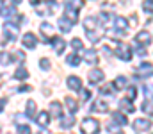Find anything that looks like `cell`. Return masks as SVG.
Masks as SVG:
<instances>
[{
    "label": "cell",
    "instance_id": "1",
    "mask_svg": "<svg viewBox=\"0 0 153 134\" xmlns=\"http://www.w3.org/2000/svg\"><path fill=\"white\" fill-rule=\"evenodd\" d=\"M18 32H20L18 23H14V22L7 20V22L4 23V45L7 43L9 40H14V38L18 36Z\"/></svg>",
    "mask_w": 153,
    "mask_h": 134
},
{
    "label": "cell",
    "instance_id": "2",
    "mask_svg": "<svg viewBox=\"0 0 153 134\" xmlns=\"http://www.w3.org/2000/svg\"><path fill=\"white\" fill-rule=\"evenodd\" d=\"M80 131L85 133V134L98 133V131H100V124H98V120H94V118H85V120L82 122V125H80Z\"/></svg>",
    "mask_w": 153,
    "mask_h": 134
},
{
    "label": "cell",
    "instance_id": "3",
    "mask_svg": "<svg viewBox=\"0 0 153 134\" xmlns=\"http://www.w3.org/2000/svg\"><path fill=\"white\" fill-rule=\"evenodd\" d=\"M132 129H134L135 133H146V131L152 129V122H150L148 118H137V120H134Z\"/></svg>",
    "mask_w": 153,
    "mask_h": 134
},
{
    "label": "cell",
    "instance_id": "4",
    "mask_svg": "<svg viewBox=\"0 0 153 134\" xmlns=\"http://www.w3.org/2000/svg\"><path fill=\"white\" fill-rule=\"evenodd\" d=\"M116 54H117V57H119L121 61H130V59H132V48H130L128 45H125V43L117 45Z\"/></svg>",
    "mask_w": 153,
    "mask_h": 134
},
{
    "label": "cell",
    "instance_id": "5",
    "mask_svg": "<svg viewBox=\"0 0 153 134\" xmlns=\"http://www.w3.org/2000/svg\"><path fill=\"white\" fill-rule=\"evenodd\" d=\"M135 73H137L139 77H152L153 75V64H150V63L139 64V66L135 68Z\"/></svg>",
    "mask_w": 153,
    "mask_h": 134
},
{
    "label": "cell",
    "instance_id": "6",
    "mask_svg": "<svg viewBox=\"0 0 153 134\" xmlns=\"http://www.w3.org/2000/svg\"><path fill=\"white\" fill-rule=\"evenodd\" d=\"M64 18H68L71 23H76V20H78V9L68 4V5L64 7Z\"/></svg>",
    "mask_w": 153,
    "mask_h": 134
},
{
    "label": "cell",
    "instance_id": "7",
    "mask_svg": "<svg viewBox=\"0 0 153 134\" xmlns=\"http://www.w3.org/2000/svg\"><path fill=\"white\" fill-rule=\"evenodd\" d=\"M0 16L5 20H11V18H16V9H14V5H2L0 7Z\"/></svg>",
    "mask_w": 153,
    "mask_h": 134
},
{
    "label": "cell",
    "instance_id": "8",
    "mask_svg": "<svg viewBox=\"0 0 153 134\" xmlns=\"http://www.w3.org/2000/svg\"><path fill=\"white\" fill-rule=\"evenodd\" d=\"M22 43H23V46H27V48H36L38 40H36V36L32 32H25L23 38H22Z\"/></svg>",
    "mask_w": 153,
    "mask_h": 134
},
{
    "label": "cell",
    "instance_id": "9",
    "mask_svg": "<svg viewBox=\"0 0 153 134\" xmlns=\"http://www.w3.org/2000/svg\"><path fill=\"white\" fill-rule=\"evenodd\" d=\"M134 41L137 45H144V46H148L150 41H152V36H150V32H146V31H143V32H139V34H135V38H134Z\"/></svg>",
    "mask_w": 153,
    "mask_h": 134
},
{
    "label": "cell",
    "instance_id": "10",
    "mask_svg": "<svg viewBox=\"0 0 153 134\" xmlns=\"http://www.w3.org/2000/svg\"><path fill=\"white\" fill-rule=\"evenodd\" d=\"M48 113H50L52 118H61V116H62V104H59V102H52Z\"/></svg>",
    "mask_w": 153,
    "mask_h": 134
},
{
    "label": "cell",
    "instance_id": "11",
    "mask_svg": "<svg viewBox=\"0 0 153 134\" xmlns=\"http://www.w3.org/2000/svg\"><path fill=\"white\" fill-rule=\"evenodd\" d=\"M103 77H105V73H103L102 70H98V68L89 72V82H91V84H96V82L103 81Z\"/></svg>",
    "mask_w": 153,
    "mask_h": 134
},
{
    "label": "cell",
    "instance_id": "12",
    "mask_svg": "<svg viewBox=\"0 0 153 134\" xmlns=\"http://www.w3.org/2000/svg\"><path fill=\"white\" fill-rule=\"evenodd\" d=\"M50 43L53 45V48H55V52H57V54H62V50L66 48V43H64V41H62V38H59V36L50 38Z\"/></svg>",
    "mask_w": 153,
    "mask_h": 134
},
{
    "label": "cell",
    "instance_id": "13",
    "mask_svg": "<svg viewBox=\"0 0 153 134\" xmlns=\"http://www.w3.org/2000/svg\"><path fill=\"white\" fill-rule=\"evenodd\" d=\"M91 111H93V113H107V111H109V106H107V102H103V100H96V102L91 106Z\"/></svg>",
    "mask_w": 153,
    "mask_h": 134
},
{
    "label": "cell",
    "instance_id": "14",
    "mask_svg": "<svg viewBox=\"0 0 153 134\" xmlns=\"http://www.w3.org/2000/svg\"><path fill=\"white\" fill-rule=\"evenodd\" d=\"M36 122H38L39 127H48L50 125V113H46V111H43V113H39L38 118H36Z\"/></svg>",
    "mask_w": 153,
    "mask_h": 134
},
{
    "label": "cell",
    "instance_id": "15",
    "mask_svg": "<svg viewBox=\"0 0 153 134\" xmlns=\"http://www.w3.org/2000/svg\"><path fill=\"white\" fill-rule=\"evenodd\" d=\"M68 88L73 89V91H80L82 89V81L78 77H75V75H70L68 77Z\"/></svg>",
    "mask_w": 153,
    "mask_h": 134
},
{
    "label": "cell",
    "instance_id": "16",
    "mask_svg": "<svg viewBox=\"0 0 153 134\" xmlns=\"http://www.w3.org/2000/svg\"><path fill=\"white\" fill-rule=\"evenodd\" d=\"M84 59H85V63H89V64H96V63H98V54H96V50H84Z\"/></svg>",
    "mask_w": 153,
    "mask_h": 134
},
{
    "label": "cell",
    "instance_id": "17",
    "mask_svg": "<svg viewBox=\"0 0 153 134\" xmlns=\"http://www.w3.org/2000/svg\"><path fill=\"white\" fill-rule=\"evenodd\" d=\"M64 102H66V107H68V111H70L71 115H75L76 111H78V104H76V100L73 97H66Z\"/></svg>",
    "mask_w": 153,
    "mask_h": 134
},
{
    "label": "cell",
    "instance_id": "18",
    "mask_svg": "<svg viewBox=\"0 0 153 134\" xmlns=\"http://www.w3.org/2000/svg\"><path fill=\"white\" fill-rule=\"evenodd\" d=\"M119 109H123V111H126V113H134L135 111V107H134V104L130 102V98L126 97V98H123L121 102H119Z\"/></svg>",
    "mask_w": 153,
    "mask_h": 134
},
{
    "label": "cell",
    "instance_id": "19",
    "mask_svg": "<svg viewBox=\"0 0 153 134\" xmlns=\"http://www.w3.org/2000/svg\"><path fill=\"white\" fill-rule=\"evenodd\" d=\"M114 25L117 31H121V34H126V29H128V22L125 18H116L114 20Z\"/></svg>",
    "mask_w": 153,
    "mask_h": 134
},
{
    "label": "cell",
    "instance_id": "20",
    "mask_svg": "<svg viewBox=\"0 0 153 134\" xmlns=\"http://www.w3.org/2000/svg\"><path fill=\"white\" fill-rule=\"evenodd\" d=\"M112 120H114L116 124H119L121 127H125V125L128 124V120L125 118V115H123V113H117V111H116V113H112Z\"/></svg>",
    "mask_w": 153,
    "mask_h": 134
},
{
    "label": "cell",
    "instance_id": "21",
    "mask_svg": "<svg viewBox=\"0 0 153 134\" xmlns=\"http://www.w3.org/2000/svg\"><path fill=\"white\" fill-rule=\"evenodd\" d=\"M71 25H73V23H71L68 18H61V20H59V29H61L62 32H70V31H71Z\"/></svg>",
    "mask_w": 153,
    "mask_h": 134
},
{
    "label": "cell",
    "instance_id": "22",
    "mask_svg": "<svg viewBox=\"0 0 153 134\" xmlns=\"http://www.w3.org/2000/svg\"><path fill=\"white\" fill-rule=\"evenodd\" d=\"M34 115H36V102L34 100H29L27 102V116L30 120H34Z\"/></svg>",
    "mask_w": 153,
    "mask_h": 134
},
{
    "label": "cell",
    "instance_id": "23",
    "mask_svg": "<svg viewBox=\"0 0 153 134\" xmlns=\"http://www.w3.org/2000/svg\"><path fill=\"white\" fill-rule=\"evenodd\" d=\"M14 77H16L18 81H25V79L29 77V72H27V70H25V68L22 66V68H18V70H16V73H14Z\"/></svg>",
    "mask_w": 153,
    "mask_h": 134
},
{
    "label": "cell",
    "instance_id": "24",
    "mask_svg": "<svg viewBox=\"0 0 153 134\" xmlns=\"http://www.w3.org/2000/svg\"><path fill=\"white\" fill-rule=\"evenodd\" d=\"M66 61H68V64H71V66H78V64H80V57H78L76 54H70V55L66 57Z\"/></svg>",
    "mask_w": 153,
    "mask_h": 134
},
{
    "label": "cell",
    "instance_id": "25",
    "mask_svg": "<svg viewBox=\"0 0 153 134\" xmlns=\"http://www.w3.org/2000/svg\"><path fill=\"white\" fill-rule=\"evenodd\" d=\"M112 86H114V88H117V89H123L125 86H126V77L119 75V77L114 81V84H112Z\"/></svg>",
    "mask_w": 153,
    "mask_h": 134
},
{
    "label": "cell",
    "instance_id": "26",
    "mask_svg": "<svg viewBox=\"0 0 153 134\" xmlns=\"http://www.w3.org/2000/svg\"><path fill=\"white\" fill-rule=\"evenodd\" d=\"M84 27H85V31H93L94 27H96V20L94 18H85V22H84Z\"/></svg>",
    "mask_w": 153,
    "mask_h": 134
},
{
    "label": "cell",
    "instance_id": "27",
    "mask_svg": "<svg viewBox=\"0 0 153 134\" xmlns=\"http://www.w3.org/2000/svg\"><path fill=\"white\" fill-rule=\"evenodd\" d=\"M73 124H75V118H73V115H71V116H68L66 120H62V122H61V127H62V129H70Z\"/></svg>",
    "mask_w": 153,
    "mask_h": 134
},
{
    "label": "cell",
    "instance_id": "28",
    "mask_svg": "<svg viewBox=\"0 0 153 134\" xmlns=\"http://www.w3.org/2000/svg\"><path fill=\"white\" fill-rule=\"evenodd\" d=\"M143 111H144V113H148L150 116H153V104L150 102V100H146V102L143 104Z\"/></svg>",
    "mask_w": 153,
    "mask_h": 134
},
{
    "label": "cell",
    "instance_id": "29",
    "mask_svg": "<svg viewBox=\"0 0 153 134\" xmlns=\"http://www.w3.org/2000/svg\"><path fill=\"white\" fill-rule=\"evenodd\" d=\"M11 59H13V57H11L9 54H4V52L0 54V64H11V63H13Z\"/></svg>",
    "mask_w": 153,
    "mask_h": 134
},
{
    "label": "cell",
    "instance_id": "30",
    "mask_svg": "<svg viewBox=\"0 0 153 134\" xmlns=\"http://www.w3.org/2000/svg\"><path fill=\"white\" fill-rule=\"evenodd\" d=\"M143 7H144V11H146L148 14H152V13H153V0H144Z\"/></svg>",
    "mask_w": 153,
    "mask_h": 134
},
{
    "label": "cell",
    "instance_id": "31",
    "mask_svg": "<svg viewBox=\"0 0 153 134\" xmlns=\"http://www.w3.org/2000/svg\"><path fill=\"white\" fill-rule=\"evenodd\" d=\"M41 31H43V34H50V32H53V27L45 22V23H41Z\"/></svg>",
    "mask_w": 153,
    "mask_h": 134
},
{
    "label": "cell",
    "instance_id": "32",
    "mask_svg": "<svg viewBox=\"0 0 153 134\" xmlns=\"http://www.w3.org/2000/svg\"><path fill=\"white\" fill-rule=\"evenodd\" d=\"M71 46H73L75 50H82V40H78V38H73V40H71Z\"/></svg>",
    "mask_w": 153,
    "mask_h": 134
},
{
    "label": "cell",
    "instance_id": "33",
    "mask_svg": "<svg viewBox=\"0 0 153 134\" xmlns=\"http://www.w3.org/2000/svg\"><path fill=\"white\" fill-rule=\"evenodd\" d=\"M100 93H102V95H111V93H112V86H111V84L102 86V88H100Z\"/></svg>",
    "mask_w": 153,
    "mask_h": 134
},
{
    "label": "cell",
    "instance_id": "34",
    "mask_svg": "<svg viewBox=\"0 0 153 134\" xmlns=\"http://www.w3.org/2000/svg\"><path fill=\"white\" fill-rule=\"evenodd\" d=\"M126 95H128V98H130V100H134V98L137 97V89H135V88H128Z\"/></svg>",
    "mask_w": 153,
    "mask_h": 134
},
{
    "label": "cell",
    "instance_id": "35",
    "mask_svg": "<svg viewBox=\"0 0 153 134\" xmlns=\"http://www.w3.org/2000/svg\"><path fill=\"white\" fill-rule=\"evenodd\" d=\"M80 91H82V98H84V100H89V98H91V95H93V93H91V89H80Z\"/></svg>",
    "mask_w": 153,
    "mask_h": 134
},
{
    "label": "cell",
    "instance_id": "36",
    "mask_svg": "<svg viewBox=\"0 0 153 134\" xmlns=\"http://www.w3.org/2000/svg\"><path fill=\"white\" fill-rule=\"evenodd\" d=\"M18 133L29 134V133H30V127H29V125H20V124H18Z\"/></svg>",
    "mask_w": 153,
    "mask_h": 134
},
{
    "label": "cell",
    "instance_id": "37",
    "mask_svg": "<svg viewBox=\"0 0 153 134\" xmlns=\"http://www.w3.org/2000/svg\"><path fill=\"white\" fill-rule=\"evenodd\" d=\"M107 129H109L111 133H119V131H121V125H119V124H117V125H114V124H111V125H109Z\"/></svg>",
    "mask_w": 153,
    "mask_h": 134
},
{
    "label": "cell",
    "instance_id": "38",
    "mask_svg": "<svg viewBox=\"0 0 153 134\" xmlns=\"http://www.w3.org/2000/svg\"><path fill=\"white\" fill-rule=\"evenodd\" d=\"M70 5H73V7H76V9H80V7L84 5V0H71Z\"/></svg>",
    "mask_w": 153,
    "mask_h": 134
},
{
    "label": "cell",
    "instance_id": "39",
    "mask_svg": "<svg viewBox=\"0 0 153 134\" xmlns=\"http://www.w3.org/2000/svg\"><path fill=\"white\" fill-rule=\"evenodd\" d=\"M39 64H41V68H43V70H48V68H50L48 59H41V63H39Z\"/></svg>",
    "mask_w": 153,
    "mask_h": 134
},
{
    "label": "cell",
    "instance_id": "40",
    "mask_svg": "<svg viewBox=\"0 0 153 134\" xmlns=\"http://www.w3.org/2000/svg\"><path fill=\"white\" fill-rule=\"evenodd\" d=\"M30 86H20V88H18V91H22V93H27V91H30Z\"/></svg>",
    "mask_w": 153,
    "mask_h": 134
},
{
    "label": "cell",
    "instance_id": "41",
    "mask_svg": "<svg viewBox=\"0 0 153 134\" xmlns=\"http://www.w3.org/2000/svg\"><path fill=\"white\" fill-rule=\"evenodd\" d=\"M135 54H137V55H146V48H137Z\"/></svg>",
    "mask_w": 153,
    "mask_h": 134
},
{
    "label": "cell",
    "instance_id": "42",
    "mask_svg": "<svg viewBox=\"0 0 153 134\" xmlns=\"http://www.w3.org/2000/svg\"><path fill=\"white\" fill-rule=\"evenodd\" d=\"M4 107H5V100H4V98H0V113L4 111Z\"/></svg>",
    "mask_w": 153,
    "mask_h": 134
},
{
    "label": "cell",
    "instance_id": "43",
    "mask_svg": "<svg viewBox=\"0 0 153 134\" xmlns=\"http://www.w3.org/2000/svg\"><path fill=\"white\" fill-rule=\"evenodd\" d=\"M13 2V5H18V4H22V0H11Z\"/></svg>",
    "mask_w": 153,
    "mask_h": 134
},
{
    "label": "cell",
    "instance_id": "44",
    "mask_svg": "<svg viewBox=\"0 0 153 134\" xmlns=\"http://www.w3.org/2000/svg\"><path fill=\"white\" fill-rule=\"evenodd\" d=\"M32 2V5H38V4H41V0H30Z\"/></svg>",
    "mask_w": 153,
    "mask_h": 134
}]
</instances>
